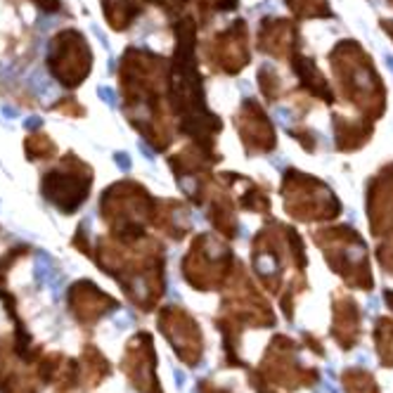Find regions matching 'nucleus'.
I'll return each instance as SVG.
<instances>
[{
  "instance_id": "nucleus-1",
  "label": "nucleus",
  "mask_w": 393,
  "mask_h": 393,
  "mask_svg": "<svg viewBox=\"0 0 393 393\" xmlns=\"http://www.w3.org/2000/svg\"><path fill=\"white\" fill-rule=\"evenodd\" d=\"M176 60L170 74V102L178 114L180 133L190 135L196 147L204 152H214V138L220 133V118L208 112L204 98L202 76L196 69L194 48H196V22L192 14H180L176 22Z\"/></svg>"
},
{
  "instance_id": "nucleus-2",
  "label": "nucleus",
  "mask_w": 393,
  "mask_h": 393,
  "mask_svg": "<svg viewBox=\"0 0 393 393\" xmlns=\"http://www.w3.org/2000/svg\"><path fill=\"white\" fill-rule=\"evenodd\" d=\"M334 76L344 98L360 107L370 118H379L386 109V90L372 66V57L356 40H341L330 54Z\"/></svg>"
},
{
  "instance_id": "nucleus-3",
  "label": "nucleus",
  "mask_w": 393,
  "mask_h": 393,
  "mask_svg": "<svg viewBox=\"0 0 393 393\" xmlns=\"http://www.w3.org/2000/svg\"><path fill=\"white\" fill-rule=\"evenodd\" d=\"M286 211L301 220H318V218H334L339 216L341 204L327 185L313 176H304L298 170H286L282 182Z\"/></svg>"
},
{
  "instance_id": "nucleus-4",
  "label": "nucleus",
  "mask_w": 393,
  "mask_h": 393,
  "mask_svg": "<svg viewBox=\"0 0 393 393\" xmlns=\"http://www.w3.org/2000/svg\"><path fill=\"white\" fill-rule=\"evenodd\" d=\"M206 57L208 62L214 64V69L223 74H240L246 64H249V31H246V24L237 19L230 26L216 34V38L208 43L206 48Z\"/></svg>"
},
{
  "instance_id": "nucleus-5",
  "label": "nucleus",
  "mask_w": 393,
  "mask_h": 393,
  "mask_svg": "<svg viewBox=\"0 0 393 393\" xmlns=\"http://www.w3.org/2000/svg\"><path fill=\"white\" fill-rule=\"evenodd\" d=\"M66 60V69L62 74V83L64 86H78L80 80L88 76L90 72V50H88V43L86 38L80 36L78 31H64L60 36L54 38L50 43V52H48V64H60Z\"/></svg>"
},
{
  "instance_id": "nucleus-6",
  "label": "nucleus",
  "mask_w": 393,
  "mask_h": 393,
  "mask_svg": "<svg viewBox=\"0 0 393 393\" xmlns=\"http://www.w3.org/2000/svg\"><path fill=\"white\" fill-rule=\"evenodd\" d=\"M237 130L246 152L263 154L275 150V128L256 100H244L237 114Z\"/></svg>"
},
{
  "instance_id": "nucleus-7",
  "label": "nucleus",
  "mask_w": 393,
  "mask_h": 393,
  "mask_svg": "<svg viewBox=\"0 0 393 393\" xmlns=\"http://www.w3.org/2000/svg\"><path fill=\"white\" fill-rule=\"evenodd\" d=\"M258 50L272 57H292L298 50V28L289 19L266 17L258 28Z\"/></svg>"
},
{
  "instance_id": "nucleus-8",
  "label": "nucleus",
  "mask_w": 393,
  "mask_h": 393,
  "mask_svg": "<svg viewBox=\"0 0 393 393\" xmlns=\"http://www.w3.org/2000/svg\"><path fill=\"white\" fill-rule=\"evenodd\" d=\"M289 66H292V72L298 76V80L304 83V88L308 90L310 95L324 100L327 104L334 102V92H332L327 78L322 76V72L315 66L313 57H306V54H301L298 50H296V52L289 57Z\"/></svg>"
},
{
  "instance_id": "nucleus-9",
  "label": "nucleus",
  "mask_w": 393,
  "mask_h": 393,
  "mask_svg": "<svg viewBox=\"0 0 393 393\" xmlns=\"http://www.w3.org/2000/svg\"><path fill=\"white\" fill-rule=\"evenodd\" d=\"M372 135V121H346L341 116H334V140H336V150L341 152H353L358 147L370 140Z\"/></svg>"
},
{
  "instance_id": "nucleus-10",
  "label": "nucleus",
  "mask_w": 393,
  "mask_h": 393,
  "mask_svg": "<svg viewBox=\"0 0 393 393\" xmlns=\"http://www.w3.org/2000/svg\"><path fill=\"white\" fill-rule=\"evenodd\" d=\"M286 8L301 19H324L332 17L330 0H284Z\"/></svg>"
},
{
  "instance_id": "nucleus-11",
  "label": "nucleus",
  "mask_w": 393,
  "mask_h": 393,
  "mask_svg": "<svg viewBox=\"0 0 393 393\" xmlns=\"http://www.w3.org/2000/svg\"><path fill=\"white\" fill-rule=\"evenodd\" d=\"M258 83H260V90H263V95L268 102H277L280 95H282V80L277 76V72L266 64V66H260L258 69Z\"/></svg>"
},
{
  "instance_id": "nucleus-12",
  "label": "nucleus",
  "mask_w": 393,
  "mask_h": 393,
  "mask_svg": "<svg viewBox=\"0 0 393 393\" xmlns=\"http://www.w3.org/2000/svg\"><path fill=\"white\" fill-rule=\"evenodd\" d=\"M104 5H107V12L114 10L116 5H124V8H121V14H118V19H116V24H114V28L121 31V28L128 26L130 19L142 10V0H104Z\"/></svg>"
},
{
  "instance_id": "nucleus-13",
  "label": "nucleus",
  "mask_w": 393,
  "mask_h": 393,
  "mask_svg": "<svg viewBox=\"0 0 393 393\" xmlns=\"http://www.w3.org/2000/svg\"><path fill=\"white\" fill-rule=\"evenodd\" d=\"M180 5H190L202 12V22H206L208 12H228L237 10V0H178Z\"/></svg>"
},
{
  "instance_id": "nucleus-14",
  "label": "nucleus",
  "mask_w": 393,
  "mask_h": 393,
  "mask_svg": "<svg viewBox=\"0 0 393 393\" xmlns=\"http://www.w3.org/2000/svg\"><path fill=\"white\" fill-rule=\"evenodd\" d=\"M98 95L102 102H107L109 107H116V95H114V90L107 88V86H100L98 88Z\"/></svg>"
},
{
  "instance_id": "nucleus-15",
  "label": "nucleus",
  "mask_w": 393,
  "mask_h": 393,
  "mask_svg": "<svg viewBox=\"0 0 393 393\" xmlns=\"http://www.w3.org/2000/svg\"><path fill=\"white\" fill-rule=\"evenodd\" d=\"M114 159H116V166L121 170H128V168H130V159H128V154H116Z\"/></svg>"
},
{
  "instance_id": "nucleus-16",
  "label": "nucleus",
  "mask_w": 393,
  "mask_h": 393,
  "mask_svg": "<svg viewBox=\"0 0 393 393\" xmlns=\"http://www.w3.org/2000/svg\"><path fill=\"white\" fill-rule=\"evenodd\" d=\"M40 126H43L40 116H28L26 121H24V128H28V130H36V128H40Z\"/></svg>"
},
{
  "instance_id": "nucleus-17",
  "label": "nucleus",
  "mask_w": 393,
  "mask_h": 393,
  "mask_svg": "<svg viewBox=\"0 0 393 393\" xmlns=\"http://www.w3.org/2000/svg\"><path fill=\"white\" fill-rule=\"evenodd\" d=\"M382 28H384L386 34L393 38V22H391V19H382Z\"/></svg>"
},
{
  "instance_id": "nucleus-18",
  "label": "nucleus",
  "mask_w": 393,
  "mask_h": 393,
  "mask_svg": "<svg viewBox=\"0 0 393 393\" xmlns=\"http://www.w3.org/2000/svg\"><path fill=\"white\" fill-rule=\"evenodd\" d=\"M0 112H2V114H5L8 118H14V116H17V109H14V107H8V104H2V109H0Z\"/></svg>"
},
{
  "instance_id": "nucleus-19",
  "label": "nucleus",
  "mask_w": 393,
  "mask_h": 393,
  "mask_svg": "<svg viewBox=\"0 0 393 393\" xmlns=\"http://www.w3.org/2000/svg\"><path fill=\"white\" fill-rule=\"evenodd\" d=\"M176 382H178V384H182V382H185V374H182V372H178V370H176Z\"/></svg>"
},
{
  "instance_id": "nucleus-20",
  "label": "nucleus",
  "mask_w": 393,
  "mask_h": 393,
  "mask_svg": "<svg viewBox=\"0 0 393 393\" xmlns=\"http://www.w3.org/2000/svg\"><path fill=\"white\" fill-rule=\"evenodd\" d=\"M386 62H388V66H391V72H393V57H386Z\"/></svg>"
},
{
  "instance_id": "nucleus-21",
  "label": "nucleus",
  "mask_w": 393,
  "mask_h": 393,
  "mask_svg": "<svg viewBox=\"0 0 393 393\" xmlns=\"http://www.w3.org/2000/svg\"><path fill=\"white\" fill-rule=\"evenodd\" d=\"M388 2H391V5H393V0H388Z\"/></svg>"
}]
</instances>
